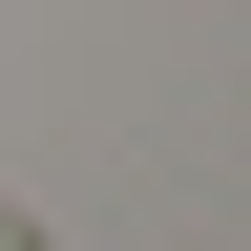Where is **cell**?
<instances>
[{
    "mask_svg": "<svg viewBox=\"0 0 251 251\" xmlns=\"http://www.w3.org/2000/svg\"><path fill=\"white\" fill-rule=\"evenodd\" d=\"M0 251H42V230H21V209H0Z\"/></svg>",
    "mask_w": 251,
    "mask_h": 251,
    "instance_id": "cell-1",
    "label": "cell"
}]
</instances>
